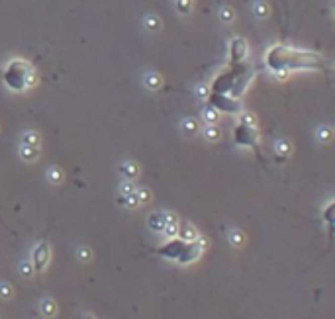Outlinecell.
Returning a JSON list of instances; mask_svg holds the SVG:
<instances>
[{
  "mask_svg": "<svg viewBox=\"0 0 335 319\" xmlns=\"http://www.w3.org/2000/svg\"><path fill=\"white\" fill-rule=\"evenodd\" d=\"M265 67L268 71H324L328 63L314 51H300L288 45H272L265 53Z\"/></svg>",
  "mask_w": 335,
  "mask_h": 319,
  "instance_id": "cell-1",
  "label": "cell"
},
{
  "mask_svg": "<svg viewBox=\"0 0 335 319\" xmlns=\"http://www.w3.org/2000/svg\"><path fill=\"white\" fill-rule=\"evenodd\" d=\"M255 77L253 67L243 61V63L230 65L226 71L218 73L212 80L210 90L212 92H222V94H230L234 98H241L245 94V90L249 88L251 80Z\"/></svg>",
  "mask_w": 335,
  "mask_h": 319,
  "instance_id": "cell-2",
  "label": "cell"
},
{
  "mask_svg": "<svg viewBox=\"0 0 335 319\" xmlns=\"http://www.w3.org/2000/svg\"><path fill=\"white\" fill-rule=\"evenodd\" d=\"M155 255H159L161 258H167L178 264H192L196 262L202 255V249L198 247L196 241H184L180 237H168V241L165 245L151 249Z\"/></svg>",
  "mask_w": 335,
  "mask_h": 319,
  "instance_id": "cell-3",
  "label": "cell"
},
{
  "mask_svg": "<svg viewBox=\"0 0 335 319\" xmlns=\"http://www.w3.org/2000/svg\"><path fill=\"white\" fill-rule=\"evenodd\" d=\"M2 80L12 92H24L35 84V71L24 59H12L2 71Z\"/></svg>",
  "mask_w": 335,
  "mask_h": 319,
  "instance_id": "cell-4",
  "label": "cell"
},
{
  "mask_svg": "<svg viewBox=\"0 0 335 319\" xmlns=\"http://www.w3.org/2000/svg\"><path fill=\"white\" fill-rule=\"evenodd\" d=\"M232 137H234V143L237 147H245V149H253V151H259V141H261V135H259V128L257 126H247V124H237L232 131Z\"/></svg>",
  "mask_w": 335,
  "mask_h": 319,
  "instance_id": "cell-5",
  "label": "cell"
},
{
  "mask_svg": "<svg viewBox=\"0 0 335 319\" xmlns=\"http://www.w3.org/2000/svg\"><path fill=\"white\" fill-rule=\"evenodd\" d=\"M206 102H208V106H212V108H216L220 114H230V116H234V114H239L241 112V102H239V98H234V96L230 94H222V92H208L206 96Z\"/></svg>",
  "mask_w": 335,
  "mask_h": 319,
  "instance_id": "cell-6",
  "label": "cell"
},
{
  "mask_svg": "<svg viewBox=\"0 0 335 319\" xmlns=\"http://www.w3.org/2000/svg\"><path fill=\"white\" fill-rule=\"evenodd\" d=\"M49 258H51V251H49V245L45 241H41L32 253V266H34L35 272H43L49 264Z\"/></svg>",
  "mask_w": 335,
  "mask_h": 319,
  "instance_id": "cell-7",
  "label": "cell"
},
{
  "mask_svg": "<svg viewBox=\"0 0 335 319\" xmlns=\"http://www.w3.org/2000/svg\"><path fill=\"white\" fill-rule=\"evenodd\" d=\"M247 55H249L247 41L241 39V37H234L232 43H230V65L247 61Z\"/></svg>",
  "mask_w": 335,
  "mask_h": 319,
  "instance_id": "cell-8",
  "label": "cell"
},
{
  "mask_svg": "<svg viewBox=\"0 0 335 319\" xmlns=\"http://www.w3.org/2000/svg\"><path fill=\"white\" fill-rule=\"evenodd\" d=\"M176 237H180V239H184V241H194V239L198 237V231H196L194 225L186 224V222H178Z\"/></svg>",
  "mask_w": 335,
  "mask_h": 319,
  "instance_id": "cell-9",
  "label": "cell"
},
{
  "mask_svg": "<svg viewBox=\"0 0 335 319\" xmlns=\"http://www.w3.org/2000/svg\"><path fill=\"white\" fill-rule=\"evenodd\" d=\"M147 225H149V229H153L155 233H163V229H165V218H163V212H153V214H149V218H147Z\"/></svg>",
  "mask_w": 335,
  "mask_h": 319,
  "instance_id": "cell-10",
  "label": "cell"
},
{
  "mask_svg": "<svg viewBox=\"0 0 335 319\" xmlns=\"http://www.w3.org/2000/svg\"><path fill=\"white\" fill-rule=\"evenodd\" d=\"M20 155H22V159H26V160H35L39 157V145H24V143H22Z\"/></svg>",
  "mask_w": 335,
  "mask_h": 319,
  "instance_id": "cell-11",
  "label": "cell"
},
{
  "mask_svg": "<svg viewBox=\"0 0 335 319\" xmlns=\"http://www.w3.org/2000/svg\"><path fill=\"white\" fill-rule=\"evenodd\" d=\"M145 84H147V88H151V90H159V88L163 86V79H161V75H157V73H149V75L145 77Z\"/></svg>",
  "mask_w": 335,
  "mask_h": 319,
  "instance_id": "cell-12",
  "label": "cell"
},
{
  "mask_svg": "<svg viewBox=\"0 0 335 319\" xmlns=\"http://www.w3.org/2000/svg\"><path fill=\"white\" fill-rule=\"evenodd\" d=\"M202 116H204V122H206V124H218V120H220V112H218L216 108L208 106V104H206Z\"/></svg>",
  "mask_w": 335,
  "mask_h": 319,
  "instance_id": "cell-13",
  "label": "cell"
},
{
  "mask_svg": "<svg viewBox=\"0 0 335 319\" xmlns=\"http://www.w3.org/2000/svg\"><path fill=\"white\" fill-rule=\"evenodd\" d=\"M118 202L122 204V206H126V208H137L139 206V200H137V194L132 192V194H122L120 198H118Z\"/></svg>",
  "mask_w": 335,
  "mask_h": 319,
  "instance_id": "cell-14",
  "label": "cell"
},
{
  "mask_svg": "<svg viewBox=\"0 0 335 319\" xmlns=\"http://www.w3.org/2000/svg\"><path fill=\"white\" fill-rule=\"evenodd\" d=\"M137 172H139V170H137V164H135V162H124V164H122V174H124L128 180H134L135 176H137Z\"/></svg>",
  "mask_w": 335,
  "mask_h": 319,
  "instance_id": "cell-15",
  "label": "cell"
},
{
  "mask_svg": "<svg viewBox=\"0 0 335 319\" xmlns=\"http://www.w3.org/2000/svg\"><path fill=\"white\" fill-rule=\"evenodd\" d=\"M334 210H335V204L334 202H330L328 204V208L324 210V222L328 224V227H330V231H334Z\"/></svg>",
  "mask_w": 335,
  "mask_h": 319,
  "instance_id": "cell-16",
  "label": "cell"
},
{
  "mask_svg": "<svg viewBox=\"0 0 335 319\" xmlns=\"http://www.w3.org/2000/svg\"><path fill=\"white\" fill-rule=\"evenodd\" d=\"M204 137H206L208 141H218V139H220V129L216 128V124H208V126H206Z\"/></svg>",
  "mask_w": 335,
  "mask_h": 319,
  "instance_id": "cell-17",
  "label": "cell"
},
{
  "mask_svg": "<svg viewBox=\"0 0 335 319\" xmlns=\"http://www.w3.org/2000/svg\"><path fill=\"white\" fill-rule=\"evenodd\" d=\"M47 178H49V182H53V184H59V182L63 180V170H61L59 166H53V168H49V172H47Z\"/></svg>",
  "mask_w": 335,
  "mask_h": 319,
  "instance_id": "cell-18",
  "label": "cell"
},
{
  "mask_svg": "<svg viewBox=\"0 0 335 319\" xmlns=\"http://www.w3.org/2000/svg\"><path fill=\"white\" fill-rule=\"evenodd\" d=\"M182 131H184L186 135H194V133L198 131V122H196V120H184V122H182Z\"/></svg>",
  "mask_w": 335,
  "mask_h": 319,
  "instance_id": "cell-19",
  "label": "cell"
},
{
  "mask_svg": "<svg viewBox=\"0 0 335 319\" xmlns=\"http://www.w3.org/2000/svg\"><path fill=\"white\" fill-rule=\"evenodd\" d=\"M241 116H239V122L241 124H247V126H257V118H255V114H251V112H239Z\"/></svg>",
  "mask_w": 335,
  "mask_h": 319,
  "instance_id": "cell-20",
  "label": "cell"
},
{
  "mask_svg": "<svg viewBox=\"0 0 335 319\" xmlns=\"http://www.w3.org/2000/svg\"><path fill=\"white\" fill-rule=\"evenodd\" d=\"M145 26H147V30L157 32V30H161V20H159V18H155V16H149V18L145 20Z\"/></svg>",
  "mask_w": 335,
  "mask_h": 319,
  "instance_id": "cell-21",
  "label": "cell"
},
{
  "mask_svg": "<svg viewBox=\"0 0 335 319\" xmlns=\"http://www.w3.org/2000/svg\"><path fill=\"white\" fill-rule=\"evenodd\" d=\"M41 310H43V314H45V316H55V312H57V306H55V302H51V300H45V302L41 304Z\"/></svg>",
  "mask_w": 335,
  "mask_h": 319,
  "instance_id": "cell-22",
  "label": "cell"
},
{
  "mask_svg": "<svg viewBox=\"0 0 335 319\" xmlns=\"http://www.w3.org/2000/svg\"><path fill=\"white\" fill-rule=\"evenodd\" d=\"M192 8V0H176V10L180 14H188Z\"/></svg>",
  "mask_w": 335,
  "mask_h": 319,
  "instance_id": "cell-23",
  "label": "cell"
},
{
  "mask_svg": "<svg viewBox=\"0 0 335 319\" xmlns=\"http://www.w3.org/2000/svg\"><path fill=\"white\" fill-rule=\"evenodd\" d=\"M230 241L234 243L235 247H241L243 241H245V235H243L241 231H232V233H230Z\"/></svg>",
  "mask_w": 335,
  "mask_h": 319,
  "instance_id": "cell-24",
  "label": "cell"
},
{
  "mask_svg": "<svg viewBox=\"0 0 335 319\" xmlns=\"http://www.w3.org/2000/svg\"><path fill=\"white\" fill-rule=\"evenodd\" d=\"M24 145H39V137L35 135L34 131L24 133Z\"/></svg>",
  "mask_w": 335,
  "mask_h": 319,
  "instance_id": "cell-25",
  "label": "cell"
},
{
  "mask_svg": "<svg viewBox=\"0 0 335 319\" xmlns=\"http://www.w3.org/2000/svg\"><path fill=\"white\" fill-rule=\"evenodd\" d=\"M234 16L235 14L232 8H222V12H220V20H222V22H232Z\"/></svg>",
  "mask_w": 335,
  "mask_h": 319,
  "instance_id": "cell-26",
  "label": "cell"
},
{
  "mask_svg": "<svg viewBox=\"0 0 335 319\" xmlns=\"http://www.w3.org/2000/svg\"><path fill=\"white\" fill-rule=\"evenodd\" d=\"M318 139H320V141H324V143H326V141H330V139H332V129L330 128H320L318 129Z\"/></svg>",
  "mask_w": 335,
  "mask_h": 319,
  "instance_id": "cell-27",
  "label": "cell"
},
{
  "mask_svg": "<svg viewBox=\"0 0 335 319\" xmlns=\"http://www.w3.org/2000/svg\"><path fill=\"white\" fill-rule=\"evenodd\" d=\"M163 218H165V225H176L180 222L176 218V214H172V212H163Z\"/></svg>",
  "mask_w": 335,
  "mask_h": 319,
  "instance_id": "cell-28",
  "label": "cell"
},
{
  "mask_svg": "<svg viewBox=\"0 0 335 319\" xmlns=\"http://www.w3.org/2000/svg\"><path fill=\"white\" fill-rule=\"evenodd\" d=\"M135 194H137V200H139V204H145V202H149L151 200V192L149 190H135Z\"/></svg>",
  "mask_w": 335,
  "mask_h": 319,
  "instance_id": "cell-29",
  "label": "cell"
},
{
  "mask_svg": "<svg viewBox=\"0 0 335 319\" xmlns=\"http://www.w3.org/2000/svg\"><path fill=\"white\" fill-rule=\"evenodd\" d=\"M255 14L259 16V18H265L268 14V6L267 4H257V8H255Z\"/></svg>",
  "mask_w": 335,
  "mask_h": 319,
  "instance_id": "cell-30",
  "label": "cell"
},
{
  "mask_svg": "<svg viewBox=\"0 0 335 319\" xmlns=\"http://www.w3.org/2000/svg\"><path fill=\"white\" fill-rule=\"evenodd\" d=\"M20 270H22V274H24V276H28V278H30V276L35 272L34 266H32V262H30V264H28V262H26V264H22V268H20Z\"/></svg>",
  "mask_w": 335,
  "mask_h": 319,
  "instance_id": "cell-31",
  "label": "cell"
},
{
  "mask_svg": "<svg viewBox=\"0 0 335 319\" xmlns=\"http://www.w3.org/2000/svg\"><path fill=\"white\" fill-rule=\"evenodd\" d=\"M0 296L4 298V300H8V298H12V288L6 286V284H0Z\"/></svg>",
  "mask_w": 335,
  "mask_h": 319,
  "instance_id": "cell-32",
  "label": "cell"
},
{
  "mask_svg": "<svg viewBox=\"0 0 335 319\" xmlns=\"http://www.w3.org/2000/svg\"><path fill=\"white\" fill-rule=\"evenodd\" d=\"M276 151H278L280 155H288V153H290V145H288L286 141H280V143H278V149H276Z\"/></svg>",
  "mask_w": 335,
  "mask_h": 319,
  "instance_id": "cell-33",
  "label": "cell"
},
{
  "mask_svg": "<svg viewBox=\"0 0 335 319\" xmlns=\"http://www.w3.org/2000/svg\"><path fill=\"white\" fill-rule=\"evenodd\" d=\"M79 258H81L83 262L90 260V251H88V249H79Z\"/></svg>",
  "mask_w": 335,
  "mask_h": 319,
  "instance_id": "cell-34",
  "label": "cell"
},
{
  "mask_svg": "<svg viewBox=\"0 0 335 319\" xmlns=\"http://www.w3.org/2000/svg\"><path fill=\"white\" fill-rule=\"evenodd\" d=\"M132 192H135L134 184H132V180H128L124 186H122V194H132Z\"/></svg>",
  "mask_w": 335,
  "mask_h": 319,
  "instance_id": "cell-35",
  "label": "cell"
},
{
  "mask_svg": "<svg viewBox=\"0 0 335 319\" xmlns=\"http://www.w3.org/2000/svg\"><path fill=\"white\" fill-rule=\"evenodd\" d=\"M208 92H210V90H208L206 86H200V88H198V94H200L202 98H206V96H208Z\"/></svg>",
  "mask_w": 335,
  "mask_h": 319,
  "instance_id": "cell-36",
  "label": "cell"
}]
</instances>
